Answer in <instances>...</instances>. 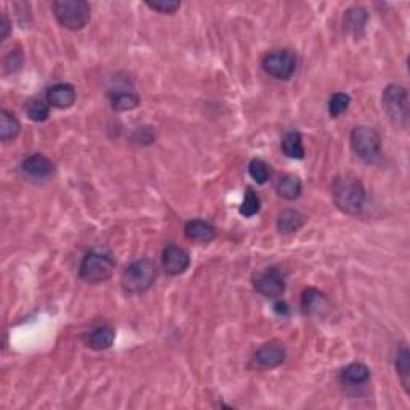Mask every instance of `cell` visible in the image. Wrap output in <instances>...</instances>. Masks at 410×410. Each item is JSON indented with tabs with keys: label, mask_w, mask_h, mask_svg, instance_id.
Segmentation results:
<instances>
[{
	"label": "cell",
	"mask_w": 410,
	"mask_h": 410,
	"mask_svg": "<svg viewBox=\"0 0 410 410\" xmlns=\"http://www.w3.org/2000/svg\"><path fill=\"white\" fill-rule=\"evenodd\" d=\"M146 5L149 7L151 10L162 13V15H173V13L181 7V3L175 2V0H156V2L147 0Z\"/></svg>",
	"instance_id": "obj_28"
},
{
	"label": "cell",
	"mask_w": 410,
	"mask_h": 410,
	"mask_svg": "<svg viewBox=\"0 0 410 410\" xmlns=\"http://www.w3.org/2000/svg\"><path fill=\"white\" fill-rule=\"evenodd\" d=\"M306 223V215H303L298 210H284L279 213L278 217V230L282 234H293L298 230H302Z\"/></svg>",
	"instance_id": "obj_18"
},
{
	"label": "cell",
	"mask_w": 410,
	"mask_h": 410,
	"mask_svg": "<svg viewBox=\"0 0 410 410\" xmlns=\"http://www.w3.org/2000/svg\"><path fill=\"white\" fill-rule=\"evenodd\" d=\"M21 170L23 173L29 176V178L44 180V178H49V176L53 173L55 167H53V162H51L49 157H45L44 154H31L29 157H26V159L23 160Z\"/></svg>",
	"instance_id": "obj_12"
},
{
	"label": "cell",
	"mask_w": 410,
	"mask_h": 410,
	"mask_svg": "<svg viewBox=\"0 0 410 410\" xmlns=\"http://www.w3.org/2000/svg\"><path fill=\"white\" fill-rule=\"evenodd\" d=\"M184 234L189 241L197 242V244H208L215 239L217 231L213 225L204 220H191L186 223Z\"/></svg>",
	"instance_id": "obj_15"
},
{
	"label": "cell",
	"mask_w": 410,
	"mask_h": 410,
	"mask_svg": "<svg viewBox=\"0 0 410 410\" xmlns=\"http://www.w3.org/2000/svg\"><path fill=\"white\" fill-rule=\"evenodd\" d=\"M0 29H2V40H5L8 34H10V20H8L7 13H2V25H0Z\"/></svg>",
	"instance_id": "obj_29"
},
{
	"label": "cell",
	"mask_w": 410,
	"mask_h": 410,
	"mask_svg": "<svg viewBox=\"0 0 410 410\" xmlns=\"http://www.w3.org/2000/svg\"><path fill=\"white\" fill-rule=\"evenodd\" d=\"M302 309L308 316H324L330 309V300L317 289H308L302 295Z\"/></svg>",
	"instance_id": "obj_13"
},
{
	"label": "cell",
	"mask_w": 410,
	"mask_h": 410,
	"mask_svg": "<svg viewBox=\"0 0 410 410\" xmlns=\"http://www.w3.org/2000/svg\"><path fill=\"white\" fill-rule=\"evenodd\" d=\"M351 149L362 160H372L380 154L381 138L378 132L372 127H356L352 128L351 136Z\"/></svg>",
	"instance_id": "obj_6"
},
{
	"label": "cell",
	"mask_w": 410,
	"mask_h": 410,
	"mask_svg": "<svg viewBox=\"0 0 410 410\" xmlns=\"http://www.w3.org/2000/svg\"><path fill=\"white\" fill-rule=\"evenodd\" d=\"M189 254L178 245H169L162 252V266L170 276H180L189 268Z\"/></svg>",
	"instance_id": "obj_10"
},
{
	"label": "cell",
	"mask_w": 410,
	"mask_h": 410,
	"mask_svg": "<svg viewBox=\"0 0 410 410\" xmlns=\"http://www.w3.org/2000/svg\"><path fill=\"white\" fill-rule=\"evenodd\" d=\"M109 101H111V106L114 111L127 112L138 108V104H140V97H138L135 92H132V90L119 88V90H114V92L109 95Z\"/></svg>",
	"instance_id": "obj_16"
},
{
	"label": "cell",
	"mask_w": 410,
	"mask_h": 410,
	"mask_svg": "<svg viewBox=\"0 0 410 410\" xmlns=\"http://www.w3.org/2000/svg\"><path fill=\"white\" fill-rule=\"evenodd\" d=\"M114 340H116V330H114L112 326L109 324H101V326H97L92 330L85 333L84 341L90 350L95 351H104L109 350L112 346Z\"/></svg>",
	"instance_id": "obj_11"
},
{
	"label": "cell",
	"mask_w": 410,
	"mask_h": 410,
	"mask_svg": "<svg viewBox=\"0 0 410 410\" xmlns=\"http://www.w3.org/2000/svg\"><path fill=\"white\" fill-rule=\"evenodd\" d=\"M282 151L290 159H303L304 146L302 135L298 132H289L282 140Z\"/></svg>",
	"instance_id": "obj_23"
},
{
	"label": "cell",
	"mask_w": 410,
	"mask_h": 410,
	"mask_svg": "<svg viewBox=\"0 0 410 410\" xmlns=\"http://www.w3.org/2000/svg\"><path fill=\"white\" fill-rule=\"evenodd\" d=\"M263 69L271 77L287 80L297 69V56L290 50H276L265 56Z\"/></svg>",
	"instance_id": "obj_7"
},
{
	"label": "cell",
	"mask_w": 410,
	"mask_h": 410,
	"mask_svg": "<svg viewBox=\"0 0 410 410\" xmlns=\"http://www.w3.org/2000/svg\"><path fill=\"white\" fill-rule=\"evenodd\" d=\"M367 20H369V13L364 7H351L345 13V29L350 34L359 37L365 29Z\"/></svg>",
	"instance_id": "obj_19"
},
{
	"label": "cell",
	"mask_w": 410,
	"mask_h": 410,
	"mask_svg": "<svg viewBox=\"0 0 410 410\" xmlns=\"http://www.w3.org/2000/svg\"><path fill=\"white\" fill-rule=\"evenodd\" d=\"M53 15L66 29L80 31L90 21V5L85 0H56Z\"/></svg>",
	"instance_id": "obj_5"
},
{
	"label": "cell",
	"mask_w": 410,
	"mask_h": 410,
	"mask_svg": "<svg viewBox=\"0 0 410 410\" xmlns=\"http://www.w3.org/2000/svg\"><path fill=\"white\" fill-rule=\"evenodd\" d=\"M285 361V348L278 341L266 343L252 356V367L258 370L276 369Z\"/></svg>",
	"instance_id": "obj_9"
},
{
	"label": "cell",
	"mask_w": 410,
	"mask_h": 410,
	"mask_svg": "<svg viewBox=\"0 0 410 410\" xmlns=\"http://www.w3.org/2000/svg\"><path fill=\"white\" fill-rule=\"evenodd\" d=\"M249 175L254 178L258 184H265L271 176V169L265 160L254 159L249 164Z\"/></svg>",
	"instance_id": "obj_26"
},
{
	"label": "cell",
	"mask_w": 410,
	"mask_h": 410,
	"mask_svg": "<svg viewBox=\"0 0 410 410\" xmlns=\"http://www.w3.org/2000/svg\"><path fill=\"white\" fill-rule=\"evenodd\" d=\"M157 278V268L151 260L133 261L123 269L121 284L127 293H143L152 287Z\"/></svg>",
	"instance_id": "obj_3"
},
{
	"label": "cell",
	"mask_w": 410,
	"mask_h": 410,
	"mask_svg": "<svg viewBox=\"0 0 410 410\" xmlns=\"http://www.w3.org/2000/svg\"><path fill=\"white\" fill-rule=\"evenodd\" d=\"M350 103H351L350 95L338 92L333 95V97L330 98V101H328V112H330L332 117L341 116V114L345 112L348 108H350Z\"/></svg>",
	"instance_id": "obj_27"
},
{
	"label": "cell",
	"mask_w": 410,
	"mask_h": 410,
	"mask_svg": "<svg viewBox=\"0 0 410 410\" xmlns=\"http://www.w3.org/2000/svg\"><path fill=\"white\" fill-rule=\"evenodd\" d=\"M116 261L106 250H92L84 256L79 266L80 279L88 284H99L114 274Z\"/></svg>",
	"instance_id": "obj_2"
},
{
	"label": "cell",
	"mask_w": 410,
	"mask_h": 410,
	"mask_svg": "<svg viewBox=\"0 0 410 410\" xmlns=\"http://www.w3.org/2000/svg\"><path fill=\"white\" fill-rule=\"evenodd\" d=\"M260 205H261V202H260L258 194H256L252 188H247L244 202H242L241 208H239L241 215H244V217L256 215V213L260 212Z\"/></svg>",
	"instance_id": "obj_25"
},
{
	"label": "cell",
	"mask_w": 410,
	"mask_h": 410,
	"mask_svg": "<svg viewBox=\"0 0 410 410\" xmlns=\"http://www.w3.org/2000/svg\"><path fill=\"white\" fill-rule=\"evenodd\" d=\"M77 93H75L74 85L71 84H56L47 92V101L50 106L58 109H68L75 103Z\"/></svg>",
	"instance_id": "obj_14"
},
{
	"label": "cell",
	"mask_w": 410,
	"mask_h": 410,
	"mask_svg": "<svg viewBox=\"0 0 410 410\" xmlns=\"http://www.w3.org/2000/svg\"><path fill=\"white\" fill-rule=\"evenodd\" d=\"M276 191L285 200H295L302 194V181L295 175H282L276 183Z\"/></svg>",
	"instance_id": "obj_20"
},
{
	"label": "cell",
	"mask_w": 410,
	"mask_h": 410,
	"mask_svg": "<svg viewBox=\"0 0 410 410\" xmlns=\"http://www.w3.org/2000/svg\"><path fill=\"white\" fill-rule=\"evenodd\" d=\"M26 112L31 121L45 122L50 116V104L49 101H42V99H31L26 106Z\"/></svg>",
	"instance_id": "obj_24"
},
{
	"label": "cell",
	"mask_w": 410,
	"mask_h": 410,
	"mask_svg": "<svg viewBox=\"0 0 410 410\" xmlns=\"http://www.w3.org/2000/svg\"><path fill=\"white\" fill-rule=\"evenodd\" d=\"M370 378V369L362 362H352V364L346 365L345 369L340 372V380L341 383L350 385V386H357L364 385Z\"/></svg>",
	"instance_id": "obj_17"
},
{
	"label": "cell",
	"mask_w": 410,
	"mask_h": 410,
	"mask_svg": "<svg viewBox=\"0 0 410 410\" xmlns=\"http://www.w3.org/2000/svg\"><path fill=\"white\" fill-rule=\"evenodd\" d=\"M396 370H398L405 393H410V352L407 346H400L396 354Z\"/></svg>",
	"instance_id": "obj_22"
},
{
	"label": "cell",
	"mask_w": 410,
	"mask_h": 410,
	"mask_svg": "<svg viewBox=\"0 0 410 410\" xmlns=\"http://www.w3.org/2000/svg\"><path fill=\"white\" fill-rule=\"evenodd\" d=\"M332 199L338 210L356 215L365 202L364 184L356 176H338L332 184Z\"/></svg>",
	"instance_id": "obj_1"
},
{
	"label": "cell",
	"mask_w": 410,
	"mask_h": 410,
	"mask_svg": "<svg viewBox=\"0 0 410 410\" xmlns=\"http://www.w3.org/2000/svg\"><path fill=\"white\" fill-rule=\"evenodd\" d=\"M381 104L386 116L398 128H405L409 123V93L399 84H389L381 95Z\"/></svg>",
	"instance_id": "obj_4"
},
{
	"label": "cell",
	"mask_w": 410,
	"mask_h": 410,
	"mask_svg": "<svg viewBox=\"0 0 410 410\" xmlns=\"http://www.w3.org/2000/svg\"><path fill=\"white\" fill-rule=\"evenodd\" d=\"M254 289L258 293L265 295V297H269V298L280 297L285 290V279L279 268L271 266V268H266L255 274Z\"/></svg>",
	"instance_id": "obj_8"
},
{
	"label": "cell",
	"mask_w": 410,
	"mask_h": 410,
	"mask_svg": "<svg viewBox=\"0 0 410 410\" xmlns=\"http://www.w3.org/2000/svg\"><path fill=\"white\" fill-rule=\"evenodd\" d=\"M276 311L282 313V314H287L289 313L287 304H285V303H276Z\"/></svg>",
	"instance_id": "obj_30"
},
{
	"label": "cell",
	"mask_w": 410,
	"mask_h": 410,
	"mask_svg": "<svg viewBox=\"0 0 410 410\" xmlns=\"http://www.w3.org/2000/svg\"><path fill=\"white\" fill-rule=\"evenodd\" d=\"M21 123L15 117V114L8 112L3 109L0 112V140L2 141H10L15 140V138L20 135Z\"/></svg>",
	"instance_id": "obj_21"
}]
</instances>
